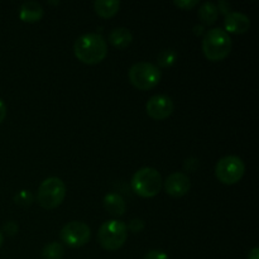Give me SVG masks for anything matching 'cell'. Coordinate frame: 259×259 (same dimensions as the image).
Here are the masks:
<instances>
[{"label":"cell","instance_id":"2","mask_svg":"<svg viewBox=\"0 0 259 259\" xmlns=\"http://www.w3.org/2000/svg\"><path fill=\"white\" fill-rule=\"evenodd\" d=\"M232 51V39L222 28H212L205 33L202 39V52L210 61H222L229 56Z\"/></svg>","mask_w":259,"mask_h":259},{"label":"cell","instance_id":"1","mask_svg":"<svg viewBox=\"0 0 259 259\" xmlns=\"http://www.w3.org/2000/svg\"><path fill=\"white\" fill-rule=\"evenodd\" d=\"M73 53L82 63L96 65L108 55V43L99 33H86L75 40Z\"/></svg>","mask_w":259,"mask_h":259},{"label":"cell","instance_id":"13","mask_svg":"<svg viewBox=\"0 0 259 259\" xmlns=\"http://www.w3.org/2000/svg\"><path fill=\"white\" fill-rule=\"evenodd\" d=\"M104 207L109 214L114 217H121L126 210L125 200L119 194H108L104 197Z\"/></svg>","mask_w":259,"mask_h":259},{"label":"cell","instance_id":"19","mask_svg":"<svg viewBox=\"0 0 259 259\" xmlns=\"http://www.w3.org/2000/svg\"><path fill=\"white\" fill-rule=\"evenodd\" d=\"M33 200H34V196H33L32 192L28 191V190H22V191H19L14 196L15 204L20 205V206H24V207L30 206L33 202Z\"/></svg>","mask_w":259,"mask_h":259},{"label":"cell","instance_id":"16","mask_svg":"<svg viewBox=\"0 0 259 259\" xmlns=\"http://www.w3.org/2000/svg\"><path fill=\"white\" fill-rule=\"evenodd\" d=\"M199 18L201 19V22H204L205 24H214L217 22L218 17H219V10H218L217 5L211 2H206L204 4H201V7L199 8Z\"/></svg>","mask_w":259,"mask_h":259},{"label":"cell","instance_id":"4","mask_svg":"<svg viewBox=\"0 0 259 259\" xmlns=\"http://www.w3.org/2000/svg\"><path fill=\"white\" fill-rule=\"evenodd\" d=\"M162 184L163 181L161 174L152 167H143L132 177V189L142 197H153L158 195Z\"/></svg>","mask_w":259,"mask_h":259},{"label":"cell","instance_id":"10","mask_svg":"<svg viewBox=\"0 0 259 259\" xmlns=\"http://www.w3.org/2000/svg\"><path fill=\"white\" fill-rule=\"evenodd\" d=\"M164 189L168 195L174 197H181L191 189L190 177L184 172H174L164 181Z\"/></svg>","mask_w":259,"mask_h":259},{"label":"cell","instance_id":"20","mask_svg":"<svg viewBox=\"0 0 259 259\" xmlns=\"http://www.w3.org/2000/svg\"><path fill=\"white\" fill-rule=\"evenodd\" d=\"M197 4H199L197 0H175V5L179 7L180 9H184V10L192 9V8L196 7Z\"/></svg>","mask_w":259,"mask_h":259},{"label":"cell","instance_id":"3","mask_svg":"<svg viewBox=\"0 0 259 259\" xmlns=\"http://www.w3.org/2000/svg\"><path fill=\"white\" fill-rule=\"evenodd\" d=\"M128 239V227L121 220H109L100 227L98 233V242L109 252L118 250L125 244Z\"/></svg>","mask_w":259,"mask_h":259},{"label":"cell","instance_id":"18","mask_svg":"<svg viewBox=\"0 0 259 259\" xmlns=\"http://www.w3.org/2000/svg\"><path fill=\"white\" fill-rule=\"evenodd\" d=\"M177 53L174 50L168 48V50H162L157 56V61L161 67H169L176 62Z\"/></svg>","mask_w":259,"mask_h":259},{"label":"cell","instance_id":"23","mask_svg":"<svg viewBox=\"0 0 259 259\" xmlns=\"http://www.w3.org/2000/svg\"><path fill=\"white\" fill-rule=\"evenodd\" d=\"M144 259H169V258L164 252L156 249V250H149V252L144 255Z\"/></svg>","mask_w":259,"mask_h":259},{"label":"cell","instance_id":"8","mask_svg":"<svg viewBox=\"0 0 259 259\" xmlns=\"http://www.w3.org/2000/svg\"><path fill=\"white\" fill-rule=\"evenodd\" d=\"M61 240L71 248H80L88 244L91 237V230L82 222H70L61 229Z\"/></svg>","mask_w":259,"mask_h":259},{"label":"cell","instance_id":"17","mask_svg":"<svg viewBox=\"0 0 259 259\" xmlns=\"http://www.w3.org/2000/svg\"><path fill=\"white\" fill-rule=\"evenodd\" d=\"M65 255V248L57 242L45 245L42 250V259H62Z\"/></svg>","mask_w":259,"mask_h":259},{"label":"cell","instance_id":"24","mask_svg":"<svg viewBox=\"0 0 259 259\" xmlns=\"http://www.w3.org/2000/svg\"><path fill=\"white\" fill-rule=\"evenodd\" d=\"M3 230L8 235H15L18 233V224L15 222H7L3 227Z\"/></svg>","mask_w":259,"mask_h":259},{"label":"cell","instance_id":"14","mask_svg":"<svg viewBox=\"0 0 259 259\" xmlns=\"http://www.w3.org/2000/svg\"><path fill=\"white\" fill-rule=\"evenodd\" d=\"M132 40H133V35H132L131 30L128 28H115L109 34V42L118 48L128 47L132 43Z\"/></svg>","mask_w":259,"mask_h":259},{"label":"cell","instance_id":"28","mask_svg":"<svg viewBox=\"0 0 259 259\" xmlns=\"http://www.w3.org/2000/svg\"><path fill=\"white\" fill-rule=\"evenodd\" d=\"M3 242H4V235H3L2 230H0V247L3 245Z\"/></svg>","mask_w":259,"mask_h":259},{"label":"cell","instance_id":"9","mask_svg":"<svg viewBox=\"0 0 259 259\" xmlns=\"http://www.w3.org/2000/svg\"><path fill=\"white\" fill-rule=\"evenodd\" d=\"M174 101L167 95H154L146 104V111L154 120H163L174 113Z\"/></svg>","mask_w":259,"mask_h":259},{"label":"cell","instance_id":"22","mask_svg":"<svg viewBox=\"0 0 259 259\" xmlns=\"http://www.w3.org/2000/svg\"><path fill=\"white\" fill-rule=\"evenodd\" d=\"M185 169L189 172H194L196 171L197 167H199V159L195 158V157H190V158H187L186 161H185Z\"/></svg>","mask_w":259,"mask_h":259},{"label":"cell","instance_id":"11","mask_svg":"<svg viewBox=\"0 0 259 259\" xmlns=\"http://www.w3.org/2000/svg\"><path fill=\"white\" fill-rule=\"evenodd\" d=\"M224 25L225 29L229 33L242 34V33H245L250 28V19L244 13L230 12L225 15Z\"/></svg>","mask_w":259,"mask_h":259},{"label":"cell","instance_id":"6","mask_svg":"<svg viewBox=\"0 0 259 259\" xmlns=\"http://www.w3.org/2000/svg\"><path fill=\"white\" fill-rule=\"evenodd\" d=\"M129 81L138 90H151L156 88L162 77V72L156 65L149 62L134 63L128 72Z\"/></svg>","mask_w":259,"mask_h":259},{"label":"cell","instance_id":"12","mask_svg":"<svg viewBox=\"0 0 259 259\" xmlns=\"http://www.w3.org/2000/svg\"><path fill=\"white\" fill-rule=\"evenodd\" d=\"M45 10L40 3L29 0V2L23 3L19 9V18L25 23H35L42 19Z\"/></svg>","mask_w":259,"mask_h":259},{"label":"cell","instance_id":"26","mask_svg":"<svg viewBox=\"0 0 259 259\" xmlns=\"http://www.w3.org/2000/svg\"><path fill=\"white\" fill-rule=\"evenodd\" d=\"M5 118H7V105H5L4 101L0 99V124L4 121Z\"/></svg>","mask_w":259,"mask_h":259},{"label":"cell","instance_id":"7","mask_svg":"<svg viewBox=\"0 0 259 259\" xmlns=\"http://www.w3.org/2000/svg\"><path fill=\"white\" fill-rule=\"evenodd\" d=\"M244 162L237 156L223 157L215 166V176L224 185H234L239 182L244 176Z\"/></svg>","mask_w":259,"mask_h":259},{"label":"cell","instance_id":"27","mask_svg":"<svg viewBox=\"0 0 259 259\" xmlns=\"http://www.w3.org/2000/svg\"><path fill=\"white\" fill-rule=\"evenodd\" d=\"M248 259H259V248H253L249 252V255H248Z\"/></svg>","mask_w":259,"mask_h":259},{"label":"cell","instance_id":"21","mask_svg":"<svg viewBox=\"0 0 259 259\" xmlns=\"http://www.w3.org/2000/svg\"><path fill=\"white\" fill-rule=\"evenodd\" d=\"M128 229L133 233H139L144 229V222L142 219H132L126 225Z\"/></svg>","mask_w":259,"mask_h":259},{"label":"cell","instance_id":"5","mask_svg":"<svg viewBox=\"0 0 259 259\" xmlns=\"http://www.w3.org/2000/svg\"><path fill=\"white\" fill-rule=\"evenodd\" d=\"M66 191V185L62 180L58 177H48L38 187V204L46 210L56 209L65 200Z\"/></svg>","mask_w":259,"mask_h":259},{"label":"cell","instance_id":"15","mask_svg":"<svg viewBox=\"0 0 259 259\" xmlns=\"http://www.w3.org/2000/svg\"><path fill=\"white\" fill-rule=\"evenodd\" d=\"M120 2L118 0H96L94 3V9L96 14L103 18H111L118 13Z\"/></svg>","mask_w":259,"mask_h":259},{"label":"cell","instance_id":"25","mask_svg":"<svg viewBox=\"0 0 259 259\" xmlns=\"http://www.w3.org/2000/svg\"><path fill=\"white\" fill-rule=\"evenodd\" d=\"M218 10H220V12L223 13V14L227 15L228 13H230V8H232V5L229 4L228 2H225V0H220L219 4L217 5Z\"/></svg>","mask_w":259,"mask_h":259}]
</instances>
